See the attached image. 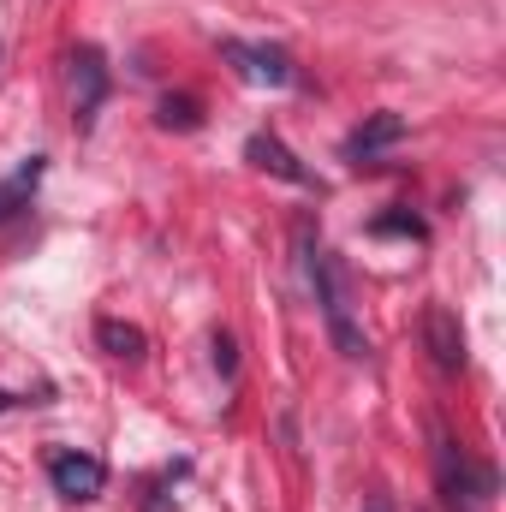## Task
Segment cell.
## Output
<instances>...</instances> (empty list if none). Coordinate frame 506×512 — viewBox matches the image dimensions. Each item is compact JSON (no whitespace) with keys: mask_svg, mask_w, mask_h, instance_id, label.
I'll return each instance as SVG.
<instances>
[{"mask_svg":"<svg viewBox=\"0 0 506 512\" xmlns=\"http://www.w3.org/2000/svg\"><path fill=\"white\" fill-rule=\"evenodd\" d=\"M304 256H310V286H316V304H322V316H328V334H334V346L358 364V358H370V340L358 334V322H352V286H346V268H340V256L322 251V245H310V233H304Z\"/></svg>","mask_w":506,"mask_h":512,"instance_id":"6da1fadb","label":"cell"},{"mask_svg":"<svg viewBox=\"0 0 506 512\" xmlns=\"http://www.w3.org/2000/svg\"><path fill=\"white\" fill-rule=\"evenodd\" d=\"M102 96H108V66H102L96 48H78V54H72V114H78V126L96 120Z\"/></svg>","mask_w":506,"mask_h":512,"instance_id":"5b68a950","label":"cell"},{"mask_svg":"<svg viewBox=\"0 0 506 512\" xmlns=\"http://www.w3.org/2000/svg\"><path fill=\"white\" fill-rule=\"evenodd\" d=\"M399 137H405V120H399V114H370L364 126H358L352 137H346V155H352V161H370L376 149L399 143Z\"/></svg>","mask_w":506,"mask_h":512,"instance_id":"52a82bcc","label":"cell"},{"mask_svg":"<svg viewBox=\"0 0 506 512\" xmlns=\"http://www.w3.org/2000/svg\"><path fill=\"white\" fill-rule=\"evenodd\" d=\"M423 346H429V358H435V370H465V328H459V316L447 310V304H429L423 310Z\"/></svg>","mask_w":506,"mask_h":512,"instance_id":"277c9868","label":"cell"},{"mask_svg":"<svg viewBox=\"0 0 506 512\" xmlns=\"http://www.w3.org/2000/svg\"><path fill=\"white\" fill-rule=\"evenodd\" d=\"M48 483L60 501H96L108 489V465L90 459V453H54L48 459Z\"/></svg>","mask_w":506,"mask_h":512,"instance_id":"7a4b0ae2","label":"cell"},{"mask_svg":"<svg viewBox=\"0 0 506 512\" xmlns=\"http://www.w3.org/2000/svg\"><path fill=\"white\" fill-rule=\"evenodd\" d=\"M245 155H251L262 173H274V179H286V185H310V173L298 167V155L280 143V137H268V131H256L251 143H245Z\"/></svg>","mask_w":506,"mask_h":512,"instance_id":"8992f818","label":"cell"},{"mask_svg":"<svg viewBox=\"0 0 506 512\" xmlns=\"http://www.w3.org/2000/svg\"><path fill=\"white\" fill-rule=\"evenodd\" d=\"M155 120H161V126H167V131H191V126H197V120H203V114H197V102H191V96H167Z\"/></svg>","mask_w":506,"mask_h":512,"instance_id":"9c48e42d","label":"cell"},{"mask_svg":"<svg viewBox=\"0 0 506 512\" xmlns=\"http://www.w3.org/2000/svg\"><path fill=\"white\" fill-rule=\"evenodd\" d=\"M376 233H411V239H423V221L417 215H381Z\"/></svg>","mask_w":506,"mask_h":512,"instance_id":"8fae6325","label":"cell"},{"mask_svg":"<svg viewBox=\"0 0 506 512\" xmlns=\"http://www.w3.org/2000/svg\"><path fill=\"white\" fill-rule=\"evenodd\" d=\"M364 512H393V501H387V495H381V489H376V495L364 501Z\"/></svg>","mask_w":506,"mask_h":512,"instance_id":"7c38bea8","label":"cell"},{"mask_svg":"<svg viewBox=\"0 0 506 512\" xmlns=\"http://www.w3.org/2000/svg\"><path fill=\"white\" fill-rule=\"evenodd\" d=\"M221 54L233 60V72H239L245 84H268V90L292 84V60H286V48H262V42H221Z\"/></svg>","mask_w":506,"mask_h":512,"instance_id":"3957f363","label":"cell"},{"mask_svg":"<svg viewBox=\"0 0 506 512\" xmlns=\"http://www.w3.org/2000/svg\"><path fill=\"white\" fill-rule=\"evenodd\" d=\"M215 370H221V376L239 370V346H233V334H215Z\"/></svg>","mask_w":506,"mask_h":512,"instance_id":"30bf717a","label":"cell"},{"mask_svg":"<svg viewBox=\"0 0 506 512\" xmlns=\"http://www.w3.org/2000/svg\"><path fill=\"white\" fill-rule=\"evenodd\" d=\"M96 340H102V352H108V358H120V364H137V358L149 352L143 328H131V322H114V316H102V322H96Z\"/></svg>","mask_w":506,"mask_h":512,"instance_id":"ba28073f","label":"cell"}]
</instances>
